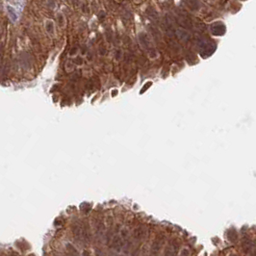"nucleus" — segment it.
Masks as SVG:
<instances>
[{"mask_svg": "<svg viewBox=\"0 0 256 256\" xmlns=\"http://www.w3.org/2000/svg\"><path fill=\"white\" fill-rule=\"evenodd\" d=\"M45 28H46V31L48 33H53V30H54V24L52 21H47L46 24H45Z\"/></svg>", "mask_w": 256, "mask_h": 256, "instance_id": "obj_11", "label": "nucleus"}, {"mask_svg": "<svg viewBox=\"0 0 256 256\" xmlns=\"http://www.w3.org/2000/svg\"><path fill=\"white\" fill-rule=\"evenodd\" d=\"M90 237H92V234H90V226L87 224H84L82 225V239L86 243H89L90 241Z\"/></svg>", "mask_w": 256, "mask_h": 256, "instance_id": "obj_5", "label": "nucleus"}, {"mask_svg": "<svg viewBox=\"0 0 256 256\" xmlns=\"http://www.w3.org/2000/svg\"><path fill=\"white\" fill-rule=\"evenodd\" d=\"M145 230L143 227H139L134 231V238L138 241H141L145 237Z\"/></svg>", "mask_w": 256, "mask_h": 256, "instance_id": "obj_6", "label": "nucleus"}, {"mask_svg": "<svg viewBox=\"0 0 256 256\" xmlns=\"http://www.w3.org/2000/svg\"><path fill=\"white\" fill-rule=\"evenodd\" d=\"M227 238L230 242L232 243H236L238 241V234L236 232L235 229H231L227 232Z\"/></svg>", "mask_w": 256, "mask_h": 256, "instance_id": "obj_9", "label": "nucleus"}, {"mask_svg": "<svg viewBox=\"0 0 256 256\" xmlns=\"http://www.w3.org/2000/svg\"><path fill=\"white\" fill-rule=\"evenodd\" d=\"M7 11L8 13H9L10 15V18L12 19L13 21H15L16 19H18V16H16V14L15 12V9L12 7V6H7Z\"/></svg>", "mask_w": 256, "mask_h": 256, "instance_id": "obj_10", "label": "nucleus"}, {"mask_svg": "<svg viewBox=\"0 0 256 256\" xmlns=\"http://www.w3.org/2000/svg\"><path fill=\"white\" fill-rule=\"evenodd\" d=\"M82 255H83V256H92V255H90V253L88 250H84L83 253H82Z\"/></svg>", "mask_w": 256, "mask_h": 256, "instance_id": "obj_19", "label": "nucleus"}, {"mask_svg": "<svg viewBox=\"0 0 256 256\" xmlns=\"http://www.w3.org/2000/svg\"><path fill=\"white\" fill-rule=\"evenodd\" d=\"M99 53H100V55H105V53H106V49H105L104 47H101V48L99 49Z\"/></svg>", "mask_w": 256, "mask_h": 256, "instance_id": "obj_17", "label": "nucleus"}, {"mask_svg": "<svg viewBox=\"0 0 256 256\" xmlns=\"http://www.w3.org/2000/svg\"><path fill=\"white\" fill-rule=\"evenodd\" d=\"M164 243H165L164 236H158L155 239V241L153 242V244L151 246V250H150L151 256H157V254H158V252L162 249Z\"/></svg>", "mask_w": 256, "mask_h": 256, "instance_id": "obj_1", "label": "nucleus"}, {"mask_svg": "<svg viewBox=\"0 0 256 256\" xmlns=\"http://www.w3.org/2000/svg\"><path fill=\"white\" fill-rule=\"evenodd\" d=\"M67 256H80L78 250L71 244H67Z\"/></svg>", "mask_w": 256, "mask_h": 256, "instance_id": "obj_8", "label": "nucleus"}, {"mask_svg": "<svg viewBox=\"0 0 256 256\" xmlns=\"http://www.w3.org/2000/svg\"><path fill=\"white\" fill-rule=\"evenodd\" d=\"M77 51H78V48L76 47V46H73L71 49H70V51H69V54L72 56V55H74L75 53H77Z\"/></svg>", "mask_w": 256, "mask_h": 256, "instance_id": "obj_15", "label": "nucleus"}, {"mask_svg": "<svg viewBox=\"0 0 256 256\" xmlns=\"http://www.w3.org/2000/svg\"><path fill=\"white\" fill-rule=\"evenodd\" d=\"M113 92H114V93L112 94V96H115V94H117V92H118V90H113Z\"/></svg>", "mask_w": 256, "mask_h": 256, "instance_id": "obj_25", "label": "nucleus"}, {"mask_svg": "<svg viewBox=\"0 0 256 256\" xmlns=\"http://www.w3.org/2000/svg\"><path fill=\"white\" fill-rule=\"evenodd\" d=\"M98 18H99L100 19H104V18H105V13H104V12H100L99 15H98Z\"/></svg>", "mask_w": 256, "mask_h": 256, "instance_id": "obj_18", "label": "nucleus"}, {"mask_svg": "<svg viewBox=\"0 0 256 256\" xmlns=\"http://www.w3.org/2000/svg\"><path fill=\"white\" fill-rule=\"evenodd\" d=\"M3 53V45H0V56Z\"/></svg>", "mask_w": 256, "mask_h": 256, "instance_id": "obj_23", "label": "nucleus"}, {"mask_svg": "<svg viewBox=\"0 0 256 256\" xmlns=\"http://www.w3.org/2000/svg\"><path fill=\"white\" fill-rule=\"evenodd\" d=\"M74 64H76V65H82L83 64V61H82V59L80 57H78V58H76L75 60H74Z\"/></svg>", "mask_w": 256, "mask_h": 256, "instance_id": "obj_16", "label": "nucleus"}, {"mask_svg": "<svg viewBox=\"0 0 256 256\" xmlns=\"http://www.w3.org/2000/svg\"><path fill=\"white\" fill-rule=\"evenodd\" d=\"M80 75H81V74H80V72L74 73L73 75L71 76V78H70V79H71L72 81H74V82H75V81H77V80H78L79 78H80Z\"/></svg>", "mask_w": 256, "mask_h": 256, "instance_id": "obj_13", "label": "nucleus"}, {"mask_svg": "<svg viewBox=\"0 0 256 256\" xmlns=\"http://www.w3.org/2000/svg\"><path fill=\"white\" fill-rule=\"evenodd\" d=\"M123 239L120 236H115L112 240V247L117 251H120L123 246Z\"/></svg>", "mask_w": 256, "mask_h": 256, "instance_id": "obj_4", "label": "nucleus"}, {"mask_svg": "<svg viewBox=\"0 0 256 256\" xmlns=\"http://www.w3.org/2000/svg\"><path fill=\"white\" fill-rule=\"evenodd\" d=\"M129 246H130V244L127 245V247H126V250H125V254L122 255V256H128V250H129Z\"/></svg>", "mask_w": 256, "mask_h": 256, "instance_id": "obj_22", "label": "nucleus"}, {"mask_svg": "<svg viewBox=\"0 0 256 256\" xmlns=\"http://www.w3.org/2000/svg\"><path fill=\"white\" fill-rule=\"evenodd\" d=\"M61 224H62V221H61L60 220H58V219H57V220H55V222H54V225H60Z\"/></svg>", "mask_w": 256, "mask_h": 256, "instance_id": "obj_20", "label": "nucleus"}, {"mask_svg": "<svg viewBox=\"0 0 256 256\" xmlns=\"http://www.w3.org/2000/svg\"><path fill=\"white\" fill-rule=\"evenodd\" d=\"M178 252V245L176 242L173 241L172 243L170 242L164 250V255L163 256H176Z\"/></svg>", "mask_w": 256, "mask_h": 256, "instance_id": "obj_2", "label": "nucleus"}, {"mask_svg": "<svg viewBox=\"0 0 256 256\" xmlns=\"http://www.w3.org/2000/svg\"><path fill=\"white\" fill-rule=\"evenodd\" d=\"M252 247H253V245L251 243V241L250 240L249 238H244V240H243V249L245 250L246 253H249L252 250Z\"/></svg>", "mask_w": 256, "mask_h": 256, "instance_id": "obj_7", "label": "nucleus"}, {"mask_svg": "<svg viewBox=\"0 0 256 256\" xmlns=\"http://www.w3.org/2000/svg\"><path fill=\"white\" fill-rule=\"evenodd\" d=\"M150 85H151L150 82H149V83H147V85H146V86H145V87L143 88V90H142V92H141V93H144V92H145V90H146V89H147V87H149Z\"/></svg>", "mask_w": 256, "mask_h": 256, "instance_id": "obj_21", "label": "nucleus"}, {"mask_svg": "<svg viewBox=\"0 0 256 256\" xmlns=\"http://www.w3.org/2000/svg\"><path fill=\"white\" fill-rule=\"evenodd\" d=\"M72 233L74 238L77 241H80V239L82 238V225L79 222H74L72 225Z\"/></svg>", "mask_w": 256, "mask_h": 256, "instance_id": "obj_3", "label": "nucleus"}, {"mask_svg": "<svg viewBox=\"0 0 256 256\" xmlns=\"http://www.w3.org/2000/svg\"><path fill=\"white\" fill-rule=\"evenodd\" d=\"M58 22H59V25L60 26H64V24H65V19H64V16L62 15H58Z\"/></svg>", "mask_w": 256, "mask_h": 256, "instance_id": "obj_12", "label": "nucleus"}, {"mask_svg": "<svg viewBox=\"0 0 256 256\" xmlns=\"http://www.w3.org/2000/svg\"><path fill=\"white\" fill-rule=\"evenodd\" d=\"M139 255H140V250H139V247H136V249L132 251L131 256H139Z\"/></svg>", "mask_w": 256, "mask_h": 256, "instance_id": "obj_14", "label": "nucleus"}, {"mask_svg": "<svg viewBox=\"0 0 256 256\" xmlns=\"http://www.w3.org/2000/svg\"><path fill=\"white\" fill-rule=\"evenodd\" d=\"M251 256H256V247L253 250V252H252V255Z\"/></svg>", "mask_w": 256, "mask_h": 256, "instance_id": "obj_24", "label": "nucleus"}]
</instances>
